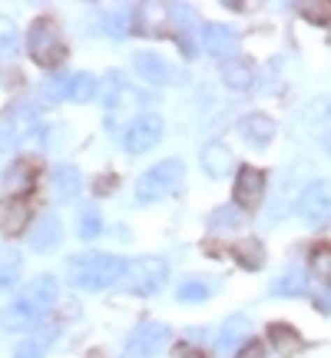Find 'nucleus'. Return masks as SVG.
<instances>
[{"label":"nucleus","instance_id":"obj_8","mask_svg":"<svg viewBox=\"0 0 331 358\" xmlns=\"http://www.w3.org/2000/svg\"><path fill=\"white\" fill-rule=\"evenodd\" d=\"M265 196V173L255 166H239V176H235V203L242 209H255Z\"/></svg>","mask_w":331,"mask_h":358},{"label":"nucleus","instance_id":"obj_13","mask_svg":"<svg viewBox=\"0 0 331 358\" xmlns=\"http://www.w3.org/2000/svg\"><path fill=\"white\" fill-rule=\"evenodd\" d=\"M133 66H136V73L142 80H149V83H172L176 80V70L166 64L159 53H136L133 57Z\"/></svg>","mask_w":331,"mask_h":358},{"label":"nucleus","instance_id":"obj_27","mask_svg":"<svg viewBox=\"0 0 331 358\" xmlns=\"http://www.w3.org/2000/svg\"><path fill=\"white\" fill-rule=\"evenodd\" d=\"M305 289H308V275L295 266L285 275H279V282L272 285V295H305Z\"/></svg>","mask_w":331,"mask_h":358},{"label":"nucleus","instance_id":"obj_11","mask_svg":"<svg viewBox=\"0 0 331 358\" xmlns=\"http://www.w3.org/2000/svg\"><path fill=\"white\" fill-rule=\"evenodd\" d=\"M27 243H30V249H34V252H53L57 245L64 243V222H60L57 216L37 219V226L30 229Z\"/></svg>","mask_w":331,"mask_h":358},{"label":"nucleus","instance_id":"obj_21","mask_svg":"<svg viewBox=\"0 0 331 358\" xmlns=\"http://www.w3.org/2000/svg\"><path fill=\"white\" fill-rule=\"evenodd\" d=\"M80 186H83V179H80V169L70 166V163H64V166L53 169V189H57V196L60 199H73L80 192Z\"/></svg>","mask_w":331,"mask_h":358},{"label":"nucleus","instance_id":"obj_22","mask_svg":"<svg viewBox=\"0 0 331 358\" xmlns=\"http://www.w3.org/2000/svg\"><path fill=\"white\" fill-rule=\"evenodd\" d=\"M140 10H133V7H119V10H110L106 13V20H103V30L110 34V37H126L129 30H136V20Z\"/></svg>","mask_w":331,"mask_h":358},{"label":"nucleus","instance_id":"obj_26","mask_svg":"<svg viewBox=\"0 0 331 358\" xmlns=\"http://www.w3.org/2000/svg\"><path fill=\"white\" fill-rule=\"evenodd\" d=\"M212 292H216V282H209V279H182V285L176 289V299L179 302H205Z\"/></svg>","mask_w":331,"mask_h":358},{"label":"nucleus","instance_id":"obj_25","mask_svg":"<svg viewBox=\"0 0 331 358\" xmlns=\"http://www.w3.org/2000/svg\"><path fill=\"white\" fill-rule=\"evenodd\" d=\"M232 252H235V262L245 268H262V262H265V249L258 239H239Z\"/></svg>","mask_w":331,"mask_h":358},{"label":"nucleus","instance_id":"obj_33","mask_svg":"<svg viewBox=\"0 0 331 358\" xmlns=\"http://www.w3.org/2000/svg\"><path fill=\"white\" fill-rule=\"evenodd\" d=\"M298 13L311 20V24H331V3L318 0V3H298Z\"/></svg>","mask_w":331,"mask_h":358},{"label":"nucleus","instance_id":"obj_15","mask_svg":"<svg viewBox=\"0 0 331 358\" xmlns=\"http://www.w3.org/2000/svg\"><path fill=\"white\" fill-rule=\"evenodd\" d=\"M222 83L232 90H249L255 83V64L249 57H229L222 64Z\"/></svg>","mask_w":331,"mask_h":358},{"label":"nucleus","instance_id":"obj_19","mask_svg":"<svg viewBox=\"0 0 331 358\" xmlns=\"http://www.w3.org/2000/svg\"><path fill=\"white\" fill-rule=\"evenodd\" d=\"M20 272H24V259H20V252L10 249V245H3V249H0V292L13 289V285L20 282Z\"/></svg>","mask_w":331,"mask_h":358},{"label":"nucleus","instance_id":"obj_10","mask_svg":"<svg viewBox=\"0 0 331 358\" xmlns=\"http://www.w3.org/2000/svg\"><path fill=\"white\" fill-rule=\"evenodd\" d=\"M40 315H43V308L34 306L27 295H20V299H13L10 306L0 312V325L7 329V332H27L30 325H37Z\"/></svg>","mask_w":331,"mask_h":358},{"label":"nucleus","instance_id":"obj_1","mask_svg":"<svg viewBox=\"0 0 331 358\" xmlns=\"http://www.w3.org/2000/svg\"><path fill=\"white\" fill-rule=\"evenodd\" d=\"M70 282L83 289V292H100V289H110L123 279L126 272V259L119 256H106V252H83V256L70 259Z\"/></svg>","mask_w":331,"mask_h":358},{"label":"nucleus","instance_id":"obj_32","mask_svg":"<svg viewBox=\"0 0 331 358\" xmlns=\"http://www.w3.org/2000/svg\"><path fill=\"white\" fill-rule=\"evenodd\" d=\"M70 80L73 77H50V80H43V87H40V93H43V100H50V103H57V100H70Z\"/></svg>","mask_w":331,"mask_h":358},{"label":"nucleus","instance_id":"obj_34","mask_svg":"<svg viewBox=\"0 0 331 358\" xmlns=\"http://www.w3.org/2000/svg\"><path fill=\"white\" fill-rule=\"evenodd\" d=\"M17 50V30L7 17H0V57H10Z\"/></svg>","mask_w":331,"mask_h":358},{"label":"nucleus","instance_id":"obj_9","mask_svg":"<svg viewBox=\"0 0 331 358\" xmlns=\"http://www.w3.org/2000/svg\"><path fill=\"white\" fill-rule=\"evenodd\" d=\"M0 129H3L13 143L27 140V136L37 129V110H34L30 103H10V110L0 120Z\"/></svg>","mask_w":331,"mask_h":358},{"label":"nucleus","instance_id":"obj_2","mask_svg":"<svg viewBox=\"0 0 331 358\" xmlns=\"http://www.w3.org/2000/svg\"><path fill=\"white\" fill-rule=\"evenodd\" d=\"M182 179H186V163L182 159H163V163H156L136 179V203H159L166 196H172V192L182 186Z\"/></svg>","mask_w":331,"mask_h":358},{"label":"nucleus","instance_id":"obj_6","mask_svg":"<svg viewBox=\"0 0 331 358\" xmlns=\"http://www.w3.org/2000/svg\"><path fill=\"white\" fill-rule=\"evenodd\" d=\"M298 216L308 226H325L331 219V182L328 179H315L302 199H298Z\"/></svg>","mask_w":331,"mask_h":358},{"label":"nucleus","instance_id":"obj_24","mask_svg":"<svg viewBox=\"0 0 331 358\" xmlns=\"http://www.w3.org/2000/svg\"><path fill=\"white\" fill-rule=\"evenodd\" d=\"M268 338H272V345L279 348L281 355H292L302 348V338L295 332L292 325H285V322H275V325H268Z\"/></svg>","mask_w":331,"mask_h":358},{"label":"nucleus","instance_id":"obj_40","mask_svg":"<svg viewBox=\"0 0 331 358\" xmlns=\"http://www.w3.org/2000/svg\"><path fill=\"white\" fill-rule=\"evenodd\" d=\"M325 150H328V153H331V136H328V140H325Z\"/></svg>","mask_w":331,"mask_h":358},{"label":"nucleus","instance_id":"obj_3","mask_svg":"<svg viewBox=\"0 0 331 358\" xmlns=\"http://www.w3.org/2000/svg\"><path fill=\"white\" fill-rule=\"evenodd\" d=\"M27 53L34 57V64L53 70L57 64H64L66 43L60 37V27L53 24L50 17H37L30 30H27Z\"/></svg>","mask_w":331,"mask_h":358},{"label":"nucleus","instance_id":"obj_35","mask_svg":"<svg viewBox=\"0 0 331 358\" xmlns=\"http://www.w3.org/2000/svg\"><path fill=\"white\" fill-rule=\"evenodd\" d=\"M166 10H169V17H172L179 27H196V10L186 7V3H169Z\"/></svg>","mask_w":331,"mask_h":358},{"label":"nucleus","instance_id":"obj_23","mask_svg":"<svg viewBox=\"0 0 331 358\" xmlns=\"http://www.w3.org/2000/svg\"><path fill=\"white\" fill-rule=\"evenodd\" d=\"M209 229L219 232V236L239 232L242 229V213H239V206H219L216 213L209 216Z\"/></svg>","mask_w":331,"mask_h":358},{"label":"nucleus","instance_id":"obj_20","mask_svg":"<svg viewBox=\"0 0 331 358\" xmlns=\"http://www.w3.org/2000/svg\"><path fill=\"white\" fill-rule=\"evenodd\" d=\"M57 295H60V285H57L53 275H37V279L27 285V299L40 308H50L57 302Z\"/></svg>","mask_w":331,"mask_h":358},{"label":"nucleus","instance_id":"obj_14","mask_svg":"<svg viewBox=\"0 0 331 358\" xmlns=\"http://www.w3.org/2000/svg\"><path fill=\"white\" fill-rule=\"evenodd\" d=\"M239 133H242V140H249L252 146H265V143L275 140V123H272L265 113H249L239 120Z\"/></svg>","mask_w":331,"mask_h":358},{"label":"nucleus","instance_id":"obj_39","mask_svg":"<svg viewBox=\"0 0 331 358\" xmlns=\"http://www.w3.org/2000/svg\"><path fill=\"white\" fill-rule=\"evenodd\" d=\"M179 358H205L203 352H196V348H186V352H179Z\"/></svg>","mask_w":331,"mask_h":358},{"label":"nucleus","instance_id":"obj_5","mask_svg":"<svg viewBox=\"0 0 331 358\" xmlns=\"http://www.w3.org/2000/svg\"><path fill=\"white\" fill-rule=\"evenodd\" d=\"M169 338H172L169 325H163V322H146V325H140V329L133 332L123 358H156L169 345Z\"/></svg>","mask_w":331,"mask_h":358},{"label":"nucleus","instance_id":"obj_31","mask_svg":"<svg viewBox=\"0 0 331 358\" xmlns=\"http://www.w3.org/2000/svg\"><path fill=\"white\" fill-rule=\"evenodd\" d=\"M77 232H80V239H96V236L103 232V219H100V213H96L93 206H87V209L80 213Z\"/></svg>","mask_w":331,"mask_h":358},{"label":"nucleus","instance_id":"obj_36","mask_svg":"<svg viewBox=\"0 0 331 358\" xmlns=\"http://www.w3.org/2000/svg\"><path fill=\"white\" fill-rule=\"evenodd\" d=\"M315 272L321 279H331V249H315Z\"/></svg>","mask_w":331,"mask_h":358},{"label":"nucleus","instance_id":"obj_28","mask_svg":"<svg viewBox=\"0 0 331 358\" xmlns=\"http://www.w3.org/2000/svg\"><path fill=\"white\" fill-rule=\"evenodd\" d=\"M245 335H249V319L245 315H232V319H226L222 332H219V348L229 352L232 345H239V338H245Z\"/></svg>","mask_w":331,"mask_h":358},{"label":"nucleus","instance_id":"obj_37","mask_svg":"<svg viewBox=\"0 0 331 358\" xmlns=\"http://www.w3.org/2000/svg\"><path fill=\"white\" fill-rule=\"evenodd\" d=\"M235 358H265V348H262V342H249L245 348H239Z\"/></svg>","mask_w":331,"mask_h":358},{"label":"nucleus","instance_id":"obj_38","mask_svg":"<svg viewBox=\"0 0 331 358\" xmlns=\"http://www.w3.org/2000/svg\"><path fill=\"white\" fill-rule=\"evenodd\" d=\"M315 306H321V308H325V312L331 315V292H328V295H318V299H315Z\"/></svg>","mask_w":331,"mask_h":358},{"label":"nucleus","instance_id":"obj_12","mask_svg":"<svg viewBox=\"0 0 331 358\" xmlns=\"http://www.w3.org/2000/svg\"><path fill=\"white\" fill-rule=\"evenodd\" d=\"M27 219H30V206L20 196L0 199V232L3 236H20L27 229Z\"/></svg>","mask_w":331,"mask_h":358},{"label":"nucleus","instance_id":"obj_17","mask_svg":"<svg viewBox=\"0 0 331 358\" xmlns=\"http://www.w3.org/2000/svg\"><path fill=\"white\" fill-rule=\"evenodd\" d=\"M203 43H205V53L209 57H229L232 50H235V30L226 24H209L203 34Z\"/></svg>","mask_w":331,"mask_h":358},{"label":"nucleus","instance_id":"obj_4","mask_svg":"<svg viewBox=\"0 0 331 358\" xmlns=\"http://www.w3.org/2000/svg\"><path fill=\"white\" fill-rule=\"evenodd\" d=\"M169 279V262L166 259H136V262H126V272H123V285L136 295H156Z\"/></svg>","mask_w":331,"mask_h":358},{"label":"nucleus","instance_id":"obj_18","mask_svg":"<svg viewBox=\"0 0 331 358\" xmlns=\"http://www.w3.org/2000/svg\"><path fill=\"white\" fill-rule=\"evenodd\" d=\"M53 338H57V325H47V329H40V332L30 335L27 342H20L17 352H13V358H43L47 348L53 345Z\"/></svg>","mask_w":331,"mask_h":358},{"label":"nucleus","instance_id":"obj_16","mask_svg":"<svg viewBox=\"0 0 331 358\" xmlns=\"http://www.w3.org/2000/svg\"><path fill=\"white\" fill-rule=\"evenodd\" d=\"M199 163H203V173L209 179H226L232 173V153L222 143H209L199 156Z\"/></svg>","mask_w":331,"mask_h":358},{"label":"nucleus","instance_id":"obj_29","mask_svg":"<svg viewBox=\"0 0 331 358\" xmlns=\"http://www.w3.org/2000/svg\"><path fill=\"white\" fill-rule=\"evenodd\" d=\"M96 90H100V83H96V77L93 73H77V77L70 80V100L73 103H87L96 96Z\"/></svg>","mask_w":331,"mask_h":358},{"label":"nucleus","instance_id":"obj_7","mask_svg":"<svg viewBox=\"0 0 331 358\" xmlns=\"http://www.w3.org/2000/svg\"><path fill=\"white\" fill-rule=\"evenodd\" d=\"M163 136V120L156 113H146V116H136L133 123L126 127L123 133V146H126V153H146V150H153L156 143Z\"/></svg>","mask_w":331,"mask_h":358},{"label":"nucleus","instance_id":"obj_30","mask_svg":"<svg viewBox=\"0 0 331 358\" xmlns=\"http://www.w3.org/2000/svg\"><path fill=\"white\" fill-rule=\"evenodd\" d=\"M7 186H10L13 192L30 189V186H34V163H27V159L13 163L10 173H7Z\"/></svg>","mask_w":331,"mask_h":358}]
</instances>
